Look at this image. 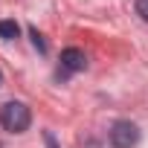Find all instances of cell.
<instances>
[{
  "label": "cell",
  "mask_w": 148,
  "mask_h": 148,
  "mask_svg": "<svg viewBox=\"0 0 148 148\" xmlns=\"http://www.w3.org/2000/svg\"><path fill=\"white\" fill-rule=\"evenodd\" d=\"M0 125L12 134H23L29 125H32V113L23 102H6L0 108Z\"/></svg>",
  "instance_id": "obj_1"
},
{
  "label": "cell",
  "mask_w": 148,
  "mask_h": 148,
  "mask_svg": "<svg viewBox=\"0 0 148 148\" xmlns=\"http://www.w3.org/2000/svg\"><path fill=\"white\" fill-rule=\"evenodd\" d=\"M108 139H110L113 148H134V145L139 142V128H136L134 122H128V119H119V122H113V128L108 131Z\"/></svg>",
  "instance_id": "obj_2"
},
{
  "label": "cell",
  "mask_w": 148,
  "mask_h": 148,
  "mask_svg": "<svg viewBox=\"0 0 148 148\" xmlns=\"http://www.w3.org/2000/svg\"><path fill=\"white\" fill-rule=\"evenodd\" d=\"M84 67H87L84 52H82V49H76V47H67V49L61 52V67H58V76H61V79H67L70 73H79V70H84Z\"/></svg>",
  "instance_id": "obj_3"
},
{
  "label": "cell",
  "mask_w": 148,
  "mask_h": 148,
  "mask_svg": "<svg viewBox=\"0 0 148 148\" xmlns=\"http://www.w3.org/2000/svg\"><path fill=\"white\" fill-rule=\"evenodd\" d=\"M18 32H21V26L15 21H0V38H3V41H15Z\"/></svg>",
  "instance_id": "obj_4"
},
{
  "label": "cell",
  "mask_w": 148,
  "mask_h": 148,
  "mask_svg": "<svg viewBox=\"0 0 148 148\" xmlns=\"http://www.w3.org/2000/svg\"><path fill=\"white\" fill-rule=\"evenodd\" d=\"M29 35H32V44L41 49V52H47V44H44V38H41V32L38 29H29Z\"/></svg>",
  "instance_id": "obj_5"
},
{
  "label": "cell",
  "mask_w": 148,
  "mask_h": 148,
  "mask_svg": "<svg viewBox=\"0 0 148 148\" xmlns=\"http://www.w3.org/2000/svg\"><path fill=\"white\" fill-rule=\"evenodd\" d=\"M136 12L142 15V21H148V0H136Z\"/></svg>",
  "instance_id": "obj_6"
},
{
  "label": "cell",
  "mask_w": 148,
  "mask_h": 148,
  "mask_svg": "<svg viewBox=\"0 0 148 148\" xmlns=\"http://www.w3.org/2000/svg\"><path fill=\"white\" fill-rule=\"evenodd\" d=\"M47 145H49V148H58V142L52 139V134H47Z\"/></svg>",
  "instance_id": "obj_7"
},
{
  "label": "cell",
  "mask_w": 148,
  "mask_h": 148,
  "mask_svg": "<svg viewBox=\"0 0 148 148\" xmlns=\"http://www.w3.org/2000/svg\"><path fill=\"white\" fill-rule=\"evenodd\" d=\"M0 84H3V76H0Z\"/></svg>",
  "instance_id": "obj_8"
}]
</instances>
